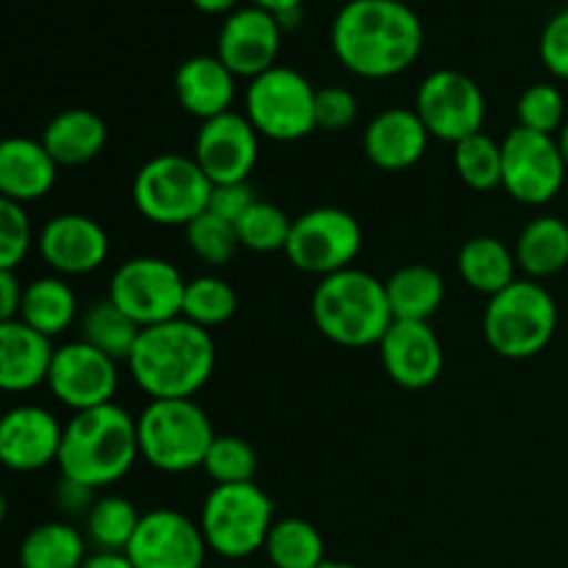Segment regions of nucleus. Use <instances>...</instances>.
<instances>
[{"label": "nucleus", "mask_w": 568, "mask_h": 568, "mask_svg": "<svg viewBox=\"0 0 568 568\" xmlns=\"http://www.w3.org/2000/svg\"><path fill=\"white\" fill-rule=\"evenodd\" d=\"M331 44L344 70L386 81L414 67L425 48V28L403 0H347L333 20Z\"/></svg>", "instance_id": "nucleus-1"}, {"label": "nucleus", "mask_w": 568, "mask_h": 568, "mask_svg": "<svg viewBox=\"0 0 568 568\" xmlns=\"http://www.w3.org/2000/svg\"><path fill=\"white\" fill-rule=\"evenodd\" d=\"M214 366L211 331L183 316L144 327L128 358L133 381L150 399H194L211 381Z\"/></svg>", "instance_id": "nucleus-2"}, {"label": "nucleus", "mask_w": 568, "mask_h": 568, "mask_svg": "<svg viewBox=\"0 0 568 568\" xmlns=\"http://www.w3.org/2000/svg\"><path fill=\"white\" fill-rule=\"evenodd\" d=\"M139 458L136 419L122 405L109 403L72 414L55 466L67 480L100 491L120 483Z\"/></svg>", "instance_id": "nucleus-3"}, {"label": "nucleus", "mask_w": 568, "mask_h": 568, "mask_svg": "<svg viewBox=\"0 0 568 568\" xmlns=\"http://www.w3.org/2000/svg\"><path fill=\"white\" fill-rule=\"evenodd\" d=\"M311 316L327 342L353 349L377 347L394 325L386 283L355 266L316 283Z\"/></svg>", "instance_id": "nucleus-4"}, {"label": "nucleus", "mask_w": 568, "mask_h": 568, "mask_svg": "<svg viewBox=\"0 0 568 568\" xmlns=\"http://www.w3.org/2000/svg\"><path fill=\"white\" fill-rule=\"evenodd\" d=\"M139 455L164 475L203 469L216 433L194 399H150L136 416Z\"/></svg>", "instance_id": "nucleus-5"}, {"label": "nucleus", "mask_w": 568, "mask_h": 568, "mask_svg": "<svg viewBox=\"0 0 568 568\" xmlns=\"http://www.w3.org/2000/svg\"><path fill=\"white\" fill-rule=\"evenodd\" d=\"M555 331H558V303L538 281L525 277L488 297L483 336L499 358H536L549 347Z\"/></svg>", "instance_id": "nucleus-6"}, {"label": "nucleus", "mask_w": 568, "mask_h": 568, "mask_svg": "<svg viewBox=\"0 0 568 568\" xmlns=\"http://www.w3.org/2000/svg\"><path fill=\"white\" fill-rule=\"evenodd\" d=\"M275 505L270 494L255 483L214 486L200 508V530L214 555L225 560L253 558L264 552L266 538L275 525Z\"/></svg>", "instance_id": "nucleus-7"}, {"label": "nucleus", "mask_w": 568, "mask_h": 568, "mask_svg": "<svg viewBox=\"0 0 568 568\" xmlns=\"http://www.w3.org/2000/svg\"><path fill=\"white\" fill-rule=\"evenodd\" d=\"M211 189L214 183L194 155L161 153L133 175V205L153 225L186 227L209 211Z\"/></svg>", "instance_id": "nucleus-8"}, {"label": "nucleus", "mask_w": 568, "mask_h": 568, "mask_svg": "<svg viewBox=\"0 0 568 568\" xmlns=\"http://www.w3.org/2000/svg\"><path fill=\"white\" fill-rule=\"evenodd\" d=\"M244 116L261 139L300 142L316 131V89L303 72L277 64L250 81Z\"/></svg>", "instance_id": "nucleus-9"}, {"label": "nucleus", "mask_w": 568, "mask_h": 568, "mask_svg": "<svg viewBox=\"0 0 568 568\" xmlns=\"http://www.w3.org/2000/svg\"><path fill=\"white\" fill-rule=\"evenodd\" d=\"M364 247L361 222L349 211L320 205L294 216L286 258L305 275L322 277L349 270Z\"/></svg>", "instance_id": "nucleus-10"}, {"label": "nucleus", "mask_w": 568, "mask_h": 568, "mask_svg": "<svg viewBox=\"0 0 568 568\" xmlns=\"http://www.w3.org/2000/svg\"><path fill=\"white\" fill-rule=\"evenodd\" d=\"M186 277L175 264L155 255L122 261L109 283V300L125 311L139 327H153L183 314Z\"/></svg>", "instance_id": "nucleus-11"}, {"label": "nucleus", "mask_w": 568, "mask_h": 568, "mask_svg": "<svg viewBox=\"0 0 568 568\" xmlns=\"http://www.w3.org/2000/svg\"><path fill=\"white\" fill-rule=\"evenodd\" d=\"M568 166L558 139L516 125L503 139V189L521 205H547L564 189Z\"/></svg>", "instance_id": "nucleus-12"}, {"label": "nucleus", "mask_w": 568, "mask_h": 568, "mask_svg": "<svg viewBox=\"0 0 568 568\" xmlns=\"http://www.w3.org/2000/svg\"><path fill=\"white\" fill-rule=\"evenodd\" d=\"M433 139L458 144L486 125V94L475 78L458 70H436L422 81L414 103Z\"/></svg>", "instance_id": "nucleus-13"}, {"label": "nucleus", "mask_w": 568, "mask_h": 568, "mask_svg": "<svg viewBox=\"0 0 568 568\" xmlns=\"http://www.w3.org/2000/svg\"><path fill=\"white\" fill-rule=\"evenodd\" d=\"M48 388L72 414L114 403L120 388V364L83 338L55 347Z\"/></svg>", "instance_id": "nucleus-14"}, {"label": "nucleus", "mask_w": 568, "mask_h": 568, "mask_svg": "<svg viewBox=\"0 0 568 568\" xmlns=\"http://www.w3.org/2000/svg\"><path fill=\"white\" fill-rule=\"evenodd\" d=\"M200 521L175 508H155L142 514L125 555L133 568H203L209 558Z\"/></svg>", "instance_id": "nucleus-15"}, {"label": "nucleus", "mask_w": 568, "mask_h": 568, "mask_svg": "<svg viewBox=\"0 0 568 568\" xmlns=\"http://www.w3.org/2000/svg\"><path fill=\"white\" fill-rule=\"evenodd\" d=\"M281 42L283 26L275 14L258 9V6H239L233 14L222 20L216 55L233 75L253 81L277 67Z\"/></svg>", "instance_id": "nucleus-16"}, {"label": "nucleus", "mask_w": 568, "mask_h": 568, "mask_svg": "<svg viewBox=\"0 0 568 568\" xmlns=\"http://www.w3.org/2000/svg\"><path fill=\"white\" fill-rule=\"evenodd\" d=\"M258 148L261 136L253 122L239 111H227L214 120L200 122L192 155L216 186V183L247 181L258 164Z\"/></svg>", "instance_id": "nucleus-17"}, {"label": "nucleus", "mask_w": 568, "mask_h": 568, "mask_svg": "<svg viewBox=\"0 0 568 568\" xmlns=\"http://www.w3.org/2000/svg\"><path fill=\"white\" fill-rule=\"evenodd\" d=\"M37 253L61 277L98 272L109 261L111 239L98 220L87 214H55L37 233Z\"/></svg>", "instance_id": "nucleus-18"}, {"label": "nucleus", "mask_w": 568, "mask_h": 568, "mask_svg": "<svg viewBox=\"0 0 568 568\" xmlns=\"http://www.w3.org/2000/svg\"><path fill=\"white\" fill-rule=\"evenodd\" d=\"M64 425L42 405H14L0 419V460L9 471L33 475L59 464Z\"/></svg>", "instance_id": "nucleus-19"}, {"label": "nucleus", "mask_w": 568, "mask_h": 568, "mask_svg": "<svg viewBox=\"0 0 568 568\" xmlns=\"http://www.w3.org/2000/svg\"><path fill=\"white\" fill-rule=\"evenodd\" d=\"M381 349L388 381L408 392L430 388L444 372V347L430 322H397L388 327Z\"/></svg>", "instance_id": "nucleus-20"}, {"label": "nucleus", "mask_w": 568, "mask_h": 568, "mask_svg": "<svg viewBox=\"0 0 568 568\" xmlns=\"http://www.w3.org/2000/svg\"><path fill=\"white\" fill-rule=\"evenodd\" d=\"M430 139L416 109H386L366 125L364 153L377 170L405 172L425 159Z\"/></svg>", "instance_id": "nucleus-21"}, {"label": "nucleus", "mask_w": 568, "mask_h": 568, "mask_svg": "<svg viewBox=\"0 0 568 568\" xmlns=\"http://www.w3.org/2000/svg\"><path fill=\"white\" fill-rule=\"evenodd\" d=\"M53 338L42 336L26 322H0V386L9 394H28L48 386L53 366Z\"/></svg>", "instance_id": "nucleus-22"}, {"label": "nucleus", "mask_w": 568, "mask_h": 568, "mask_svg": "<svg viewBox=\"0 0 568 568\" xmlns=\"http://www.w3.org/2000/svg\"><path fill=\"white\" fill-rule=\"evenodd\" d=\"M59 178V164L42 139L11 136L0 144V194L11 203H37Z\"/></svg>", "instance_id": "nucleus-23"}, {"label": "nucleus", "mask_w": 568, "mask_h": 568, "mask_svg": "<svg viewBox=\"0 0 568 568\" xmlns=\"http://www.w3.org/2000/svg\"><path fill=\"white\" fill-rule=\"evenodd\" d=\"M175 98L189 116L209 122L233 111L236 75L222 64L220 55H192L175 72Z\"/></svg>", "instance_id": "nucleus-24"}, {"label": "nucleus", "mask_w": 568, "mask_h": 568, "mask_svg": "<svg viewBox=\"0 0 568 568\" xmlns=\"http://www.w3.org/2000/svg\"><path fill=\"white\" fill-rule=\"evenodd\" d=\"M42 144L59 166H83L103 153L109 128L103 116L89 109H64L42 131Z\"/></svg>", "instance_id": "nucleus-25"}, {"label": "nucleus", "mask_w": 568, "mask_h": 568, "mask_svg": "<svg viewBox=\"0 0 568 568\" xmlns=\"http://www.w3.org/2000/svg\"><path fill=\"white\" fill-rule=\"evenodd\" d=\"M17 320L26 322L28 327H33V331H39L48 338H55L70 331L81 320V311H78V297L70 283H67V277L44 275L26 283V294H22L20 316Z\"/></svg>", "instance_id": "nucleus-26"}, {"label": "nucleus", "mask_w": 568, "mask_h": 568, "mask_svg": "<svg viewBox=\"0 0 568 568\" xmlns=\"http://www.w3.org/2000/svg\"><path fill=\"white\" fill-rule=\"evenodd\" d=\"M388 305L397 322H430L447 297L442 272L427 264H405L386 281Z\"/></svg>", "instance_id": "nucleus-27"}, {"label": "nucleus", "mask_w": 568, "mask_h": 568, "mask_svg": "<svg viewBox=\"0 0 568 568\" xmlns=\"http://www.w3.org/2000/svg\"><path fill=\"white\" fill-rule=\"evenodd\" d=\"M516 264L530 281H547L568 266V225L560 216H536L516 239Z\"/></svg>", "instance_id": "nucleus-28"}, {"label": "nucleus", "mask_w": 568, "mask_h": 568, "mask_svg": "<svg viewBox=\"0 0 568 568\" xmlns=\"http://www.w3.org/2000/svg\"><path fill=\"white\" fill-rule=\"evenodd\" d=\"M519 264H516V253L497 236H475L458 250V275L460 281L477 294H494L505 292L510 283H516Z\"/></svg>", "instance_id": "nucleus-29"}, {"label": "nucleus", "mask_w": 568, "mask_h": 568, "mask_svg": "<svg viewBox=\"0 0 568 568\" xmlns=\"http://www.w3.org/2000/svg\"><path fill=\"white\" fill-rule=\"evenodd\" d=\"M89 558L83 530L70 521H44L22 538L17 564L20 568H81Z\"/></svg>", "instance_id": "nucleus-30"}, {"label": "nucleus", "mask_w": 568, "mask_h": 568, "mask_svg": "<svg viewBox=\"0 0 568 568\" xmlns=\"http://www.w3.org/2000/svg\"><path fill=\"white\" fill-rule=\"evenodd\" d=\"M139 521H142V514L131 499L120 494H105L94 499L89 514L83 516V536L94 552H125Z\"/></svg>", "instance_id": "nucleus-31"}, {"label": "nucleus", "mask_w": 568, "mask_h": 568, "mask_svg": "<svg viewBox=\"0 0 568 568\" xmlns=\"http://www.w3.org/2000/svg\"><path fill=\"white\" fill-rule=\"evenodd\" d=\"M81 325V338L87 344H92L94 349H100L103 355L120 361L131 358L133 347H136V338L142 333V327L131 320L122 308H116L109 297L98 300V303L89 305L87 311L78 320Z\"/></svg>", "instance_id": "nucleus-32"}, {"label": "nucleus", "mask_w": 568, "mask_h": 568, "mask_svg": "<svg viewBox=\"0 0 568 568\" xmlns=\"http://www.w3.org/2000/svg\"><path fill=\"white\" fill-rule=\"evenodd\" d=\"M264 555L272 568H320L325 564V538L311 521L288 516L272 525Z\"/></svg>", "instance_id": "nucleus-33"}, {"label": "nucleus", "mask_w": 568, "mask_h": 568, "mask_svg": "<svg viewBox=\"0 0 568 568\" xmlns=\"http://www.w3.org/2000/svg\"><path fill=\"white\" fill-rule=\"evenodd\" d=\"M239 308V297L227 281L216 275H200L186 283V294H183V320L194 322V325L214 331L225 322L233 320Z\"/></svg>", "instance_id": "nucleus-34"}, {"label": "nucleus", "mask_w": 568, "mask_h": 568, "mask_svg": "<svg viewBox=\"0 0 568 568\" xmlns=\"http://www.w3.org/2000/svg\"><path fill=\"white\" fill-rule=\"evenodd\" d=\"M455 172L475 192H494L503 186V142H494L486 131L453 144Z\"/></svg>", "instance_id": "nucleus-35"}, {"label": "nucleus", "mask_w": 568, "mask_h": 568, "mask_svg": "<svg viewBox=\"0 0 568 568\" xmlns=\"http://www.w3.org/2000/svg\"><path fill=\"white\" fill-rule=\"evenodd\" d=\"M292 222L286 211L266 200H255L247 214L236 222L239 242L253 253H283L292 233Z\"/></svg>", "instance_id": "nucleus-36"}, {"label": "nucleus", "mask_w": 568, "mask_h": 568, "mask_svg": "<svg viewBox=\"0 0 568 568\" xmlns=\"http://www.w3.org/2000/svg\"><path fill=\"white\" fill-rule=\"evenodd\" d=\"M205 475L214 486H239V483H255L258 471V455L253 444L239 436H216L203 464Z\"/></svg>", "instance_id": "nucleus-37"}, {"label": "nucleus", "mask_w": 568, "mask_h": 568, "mask_svg": "<svg viewBox=\"0 0 568 568\" xmlns=\"http://www.w3.org/2000/svg\"><path fill=\"white\" fill-rule=\"evenodd\" d=\"M186 244L194 253V258H200L209 266H225L231 264L233 255L239 253L242 242H239V233L233 222H225L222 216L200 214L197 220L186 225Z\"/></svg>", "instance_id": "nucleus-38"}, {"label": "nucleus", "mask_w": 568, "mask_h": 568, "mask_svg": "<svg viewBox=\"0 0 568 568\" xmlns=\"http://www.w3.org/2000/svg\"><path fill=\"white\" fill-rule=\"evenodd\" d=\"M516 116H519V128L558 136L568 120L564 92L555 83H532L521 92L519 103H516Z\"/></svg>", "instance_id": "nucleus-39"}, {"label": "nucleus", "mask_w": 568, "mask_h": 568, "mask_svg": "<svg viewBox=\"0 0 568 568\" xmlns=\"http://www.w3.org/2000/svg\"><path fill=\"white\" fill-rule=\"evenodd\" d=\"M31 247H37V233L28 220L26 205L0 200V270H20Z\"/></svg>", "instance_id": "nucleus-40"}, {"label": "nucleus", "mask_w": 568, "mask_h": 568, "mask_svg": "<svg viewBox=\"0 0 568 568\" xmlns=\"http://www.w3.org/2000/svg\"><path fill=\"white\" fill-rule=\"evenodd\" d=\"M358 120V98L344 87L316 89V131L342 133Z\"/></svg>", "instance_id": "nucleus-41"}, {"label": "nucleus", "mask_w": 568, "mask_h": 568, "mask_svg": "<svg viewBox=\"0 0 568 568\" xmlns=\"http://www.w3.org/2000/svg\"><path fill=\"white\" fill-rule=\"evenodd\" d=\"M544 67L560 81H568V9L558 11L552 20L544 26L541 42H538Z\"/></svg>", "instance_id": "nucleus-42"}, {"label": "nucleus", "mask_w": 568, "mask_h": 568, "mask_svg": "<svg viewBox=\"0 0 568 568\" xmlns=\"http://www.w3.org/2000/svg\"><path fill=\"white\" fill-rule=\"evenodd\" d=\"M255 192L250 186V181H239V183H216L211 189V200H209V211L211 214L222 216L225 222H233L236 225L244 214H247L250 205L255 203Z\"/></svg>", "instance_id": "nucleus-43"}, {"label": "nucleus", "mask_w": 568, "mask_h": 568, "mask_svg": "<svg viewBox=\"0 0 568 568\" xmlns=\"http://www.w3.org/2000/svg\"><path fill=\"white\" fill-rule=\"evenodd\" d=\"M94 499H98L94 497V488L81 486L75 480H67V477H61L59 486H55V505L67 516H87Z\"/></svg>", "instance_id": "nucleus-44"}, {"label": "nucleus", "mask_w": 568, "mask_h": 568, "mask_svg": "<svg viewBox=\"0 0 568 568\" xmlns=\"http://www.w3.org/2000/svg\"><path fill=\"white\" fill-rule=\"evenodd\" d=\"M22 294H26V286L20 283L17 272L0 270V322H11L20 316Z\"/></svg>", "instance_id": "nucleus-45"}, {"label": "nucleus", "mask_w": 568, "mask_h": 568, "mask_svg": "<svg viewBox=\"0 0 568 568\" xmlns=\"http://www.w3.org/2000/svg\"><path fill=\"white\" fill-rule=\"evenodd\" d=\"M250 6H258V9L275 14L281 20L283 31L297 26L300 17H303V0H250Z\"/></svg>", "instance_id": "nucleus-46"}, {"label": "nucleus", "mask_w": 568, "mask_h": 568, "mask_svg": "<svg viewBox=\"0 0 568 568\" xmlns=\"http://www.w3.org/2000/svg\"><path fill=\"white\" fill-rule=\"evenodd\" d=\"M81 568H133L125 552H89Z\"/></svg>", "instance_id": "nucleus-47"}, {"label": "nucleus", "mask_w": 568, "mask_h": 568, "mask_svg": "<svg viewBox=\"0 0 568 568\" xmlns=\"http://www.w3.org/2000/svg\"><path fill=\"white\" fill-rule=\"evenodd\" d=\"M189 3H192L197 11H203V14H220V17L233 14V11L239 9V0H189Z\"/></svg>", "instance_id": "nucleus-48"}, {"label": "nucleus", "mask_w": 568, "mask_h": 568, "mask_svg": "<svg viewBox=\"0 0 568 568\" xmlns=\"http://www.w3.org/2000/svg\"><path fill=\"white\" fill-rule=\"evenodd\" d=\"M555 139H558V148H560V153H564V161L568 166V120H566V125L560 128V133Z\"/></svg>", "instance_id": "nucleus-49"}, {"label": "nucleus", "mask_w": 568, "mask_h": 568, "mask_svg": "<svg viewBox=\"0 0 568 568\" xmlns=\"http://www.w3.org/2000/svg\"><path fill=\"white\" fill-rule=\"evenodd\" d=\"M320 568H361L355 564H347V560H325Z\"/></svg>", "instance_id": "nucleus-50"}]
</instances>
